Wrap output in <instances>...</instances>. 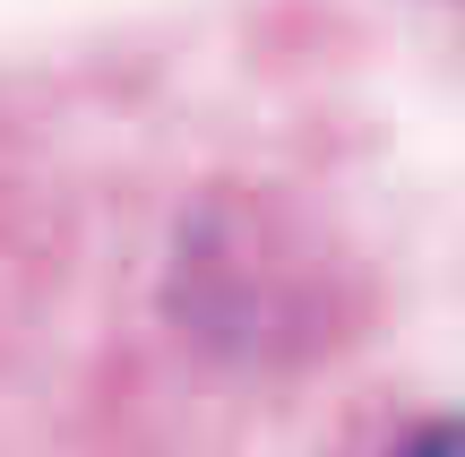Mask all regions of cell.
Masks as SVG:
<instances>
[{
	"mask_svg": "<svg viewBox=\"0 0 465 457\" xmlns=\"http://www.w3.org/2000/svg\"><path fill=\"white\" fill-rule=\"evenodd\" d=\"M397 457H465V414H431L422 432H405Z\"/></svg>",
	"mask_w": 465,
	"mask_h": 457,
	"instance_id": "cell-1",
	"label": "cell"
}]
</instances>
